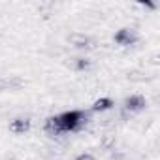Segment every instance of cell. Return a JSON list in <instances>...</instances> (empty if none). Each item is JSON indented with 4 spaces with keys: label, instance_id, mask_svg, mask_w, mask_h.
<instances>
[{
    "label": "cell",
    "instance_id": "obj_6",
    "mask_svg": "<svg viewBox=\"0 0 160 160\" xmlns=\"http://www.w3.org/2000/svg\"><path fill=\"white\" fill-rule=\"evenodd\" d=\"M77 160H94L91 154H81V156H77Z\"/></svg>",
    "mask_w": 160,
    "mask_h": 160
},
{
    "label": "cell",
    "instance_id": "obj_3",
    "mask_svg": "<svg viewBox=\"0 0 160 160\" xmlns=\"http://www.w3.org/2000/svg\"><path fill=\"white\" fill-rule=\"evenodd\" d=\"M115 40L119 42V43H124V45H130L134 40H136V36L130 32V30H121L117 36H115Z\"/></svg>",
    "mask_w": 160,
    "mask_h": 160
},
{
    "label": "cell",
    "instance_id": "obj_1",
    "mask_svg": "<svg viewBox=\"0 0 160 160\" xmlns=\"http://www.w3.org/2000/svg\"><path fill=\"white\" fill-rule=\"evenodd\" d=\"M79 122H81V113H79V111H70V113H64V115H60L57 119H51V124L57 130H62V132L77 128Z\"/></svg>",
    "mask_w": 160,
    "mask_h": 160
},
{
    "label": "cell",
    "instance_id": "obj_5",
    "mask_svg": "<svg viewBox=\"0 0 160 160\" xmlns=\"http://www.w3.org/2000/svg\"><path fill=\"white\" fill-rule=\"evenodd\" d=\"M109 108H111V100H109V98L98 100V102L94 104V109H96V111H100V109H109Z\"/></svg>",
    "mask_w": 160,
    "mask_h": 160
},
{
    "label": "cell",
    "instance_id": "obj_4",
    "mask_svg": "<svg viewBox=\"0 0 160 160\" xmlns=\"http://www.w3.org/2000/svg\"><path fill=\"white\" fill-rule=\"evenodd\" d=\"M143 106H145V100L141 96H132V98L126 100V108L128 109H141Z\"/></svg>",
    "mask_w": 160,
    "mask_h": 160
},
{
    "label": "cell",
    "instance_id": "obj_2",
    "mask_svg": "<svg viewBox=\"0 0 160 160\" xmlns=\"http://www.w3.org/2000/svg\"><path fill=\"white\" fill-rule=\"evenodd\" d=\"M28 126H30L28 121H25V119H17V121H13V122L10 124V130L15 132V134H23V132L28 130Z\"/></svg>",
    "mask_w": 160,
    "mask_h": 160
}]
</instances>
